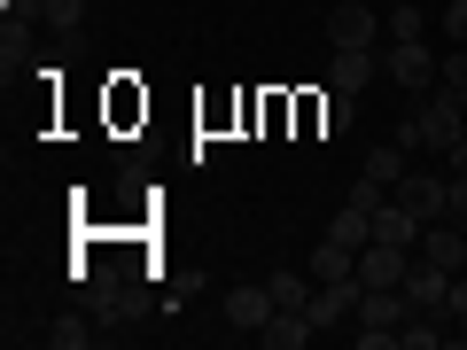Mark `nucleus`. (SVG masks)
Returning a JSON list of instances; mask_svg holds the SVG:
<instances>
[{"label": "nucleus", "mask_w": 467, "mask_h": 350, "mask_svg": "<svg viewBox=\"0 0 467 350\" xmlns=\"http://www.w3.org/2000/svg\"><path fill=\"white\" fill-rule=\"evenodd\" d=\"M389 39H429V8H389Z\"/></svg>", "instance_id": "nucleus-17"}, {"label": "nucleus", "mask_w": 467, "mask_h": 350, "mask_svg": "<svg viewBox=\"0 0 467 350\" xmlns=\"http://www.w3.org/2000/svg\"><path fill=\"white\" fill-rule=\"evenodd\" d=\"M420 257H436L444 273H460V265H467V233H460V218H451V226H444V218H429V226H420Z\"/></svg>", "instance_id": "nucleus-8"}, {"label": "nucleus", "mask_w": 467, "mask_h": 350, "mask_svg": "<svg viewBox=\"0 0 467 350\" xmlns=\"http://www.w3.org/2000/svg\"><path fill=\"white\" fill-rule=\"evenodd\" d=\"M358 180H374V187H398V180H405V140L389 133L382 149H367V171H358Z\"/></svg>", "instance_id": "nucleus-15"}, {"label": "nucleus", "mask_w": 467, "mask_h": 350, "mask_svg": "<svg viewBox=\"0 0 467 350\" xmlns=\"http://www.w3.org/2000/svg\"><path fill=\"white\" fill-rule=\"evenodd\" d=\"M312 281H358V250H350V242H335V233H319V250H312Z\"/></svg>", "instance_id": "nucleus-13"}, {"label": "nucleus", "mask_w": 467, "mask_h": 350, "mask_svg": "<svg viewBox=\"0 0 467 350\" xmlns=\"http://www.w3.org/2000/svg\"><path fill=\"white\" fill-rule=\"evenodd\" d=\"M257 335H265V350H304V343H312V319H304V312H273L265 319V327H257Z\"/></svg>", "instance_id": "nucleus-14"}, {"label": "nucleus", "mask_w": 467, "mask_h": 350, "mask_svg": "<svg viewBox=\"0 0 467 350\" xmlns=\"http://www.w3.org/2000/svg\"><path fill=\"white\" fill-rule=\"evenodd\" d=\"M444 32H451V47H467V0H444Z\"/></svg>", "instance_id": "nucleus-21"}, {"label": "nucleus", "mask_w": 467, "mask_h": 350, "mask_svg": "<svg viewBox=\"0 0 467 350\" xmlns=\"http://www.w3.org/2000/svg\"><path fill=\"white\" fill-rule=\"evenodd\" d=\"M436 86H451V94H467V47H451L444 63H436Z\"/></svg>", "instance_id": "nucleus-19"}, {"label": "nucleus", "mask_w": 467, "mask_h": 350, "mask_svg": "<svg viewBox=\"0 0 467 350\" xmlns=\"http://www.w3.org/2000/svg\"><path fill=\"white\" fill-rule=\"evenodd\" d=\"M444 288H451V273L436 265V257H413V273H405V296H413V312H444Z\"/></svg>", "instance_id": "nucleus-10"}, {"label": "nucleus", "mask_w": 467, "mask_h": 350, "mask_svg": "<svg viewBox=\"0 0 467 350\" xmlns=\"http://www.w3.org/2000/svg\"><path fill=\"white\" fill-rule=\"evenodd\" d=\"M273 312H281V304H273V288H257V281H250V288H226V327H250V335H257Z\"/></svg>", "instance_id": "nucleus-9"}, {"label": "nucleus", "mask_w": 467, "mask_h": 350, "mask_svg": "<svg viewBox=\"0 0 467 350\" xmlns=\"http://www.w3.org/2000/svg\"><path fill=\"white\" fill-rule=\"evenodd\" d=\"M374 78H382V55L374 47H335L327 55V86H343V94H367Z\"/></svg>", "instance_id": "nucleus-5"}, {"label": "nucleus", "mask_w": 467, "mask_h": 350, "mask_svg": "<svg viewBox=\"0 0 467 350\" xmlns=\"http://www.w3.org/2000/svg\"><path fill=\"white\" fill-rule=\"evenodd\" d=\"M47 343H55V350H86V343H94V327H86V319H55Z\"/></svg>", "instance_id": "nucleus-18"}, {"label": "nucleus", "mask_w": 467, "mask_h": 350, "mask_svg": "<svg viewBox=\"0 0 467 350\" xmlns=\"http://www.w3.org/2000/svg\"><path fill=\"white\" fill-rule=\"evenodd\" d=\"M444 319H467V281L451 273V288H444Z\"/></svg>", "instance_id": "nucleus-23"}, {"label": "nucleus", "mask_w": 467, "mask_h": 350, "mask_svg": "<svg viewBox=\"0 0 467 350\" xmlns=\"http://www.w3.org/2000/svg\"><path fill=\"white\" fill-rule=\"evenodd\" d=\"M78 16H86V0H47V24H55V32H70Z\"/></svg>", "instance_id": "nucleus-20"}, {"label": "nucleus", "mask_w": 467, "mask_h": 350, "mask_svg": "<svg viewBox=\"0 0 467 350\" xmlns=\"http://www.w3.org/2000/svg\"><path fill=\"white\" fill-rule=\"evenodd\" d=\"M327 47H374V8H358V0L327 8Z\"/></svg>", "instance_id": "nucleus-7"}, {"label": "nucleus", "mask_w": 467, "mask_h": 350, "mask_svg": "<svg viewBox=\"0 0 467 350\" xmlns=\"http://www.w3.org/2000/svg\"><path fill=\"white\" fill-rule=\"evenodd\" d=\"M444 187H451V180H436V171H405V180L389 187V195H398L405 211H413L420 226H429V218H444Z\"/></svg>", "instance_id": "nucleus-6"}, {"label": "nucleus", "mask_w": 467, "mask_h": 350, "mask_svg": "<svg viewBox=\"0 0 467 350\" xmlns=\"http://www.w3.org/2000/svg\"><path fill=\"white\" fill-rule=\"evenodd\" d=\"M327 233H335V242H350V250H367V242H374V202L343 195V202H335V218H327Z\"/></svg>", "instance_id": "nucleus-11"}, {"label": "nucleus", "mask_w": 467, "mask_h": 350, "mask_svg": "<svg viewBox=\"0 0 467 350\" xmlns=\"http://www.w3.org/2000/svg\"><path fill=\"white\" fill-rule=\"evenodd\" d=\"M265 288H273V304H281V312H304V304H312V288H319V281H312V273H288V265H281V273H273Z\"/></svg>", "instance_id": "nucleus-16"}, {"label": "nucleus", "mask_w": 467, "mask_h": 350, "mask_svg": "<svg viewBox=\"0 0 467 350\" xmlns=\"http://www.w3.org/2000/svg\"><path fill=\"white\" fill-rule=\"evenodd\" d=\"M405 319H413L405 288H358V350H398Z\"/></svg>", "instance_id": "nucleus-1"}, {"label": "nucleus", "mask_w": 467, "mask_h": 350, "mask_svg": "<svg viewBox=\"0 0 467 350\" xmlns=\"http://www.w3.org/2000/svg\"><path fill=\"white\" fill-rule=\"evenodd\" d=\"M444 218H467V171H451V187H444Z\"/></svg>", "instance_id": "nucleus-22"}, {"label": "nucleus", "mask_w": 467, "mask_h": 350, "mask_svg": "<svg viewBox=\"0 0 467 350\" xmlns=\"http://www.w3.org/2000/svg\"><path fill=\"white\" fill-rule=\"evenodd\" d=\"M413 117H420V140H436V149H451V140L467 133V94H451V86H429Z\"/></svg>", "instance_id": "nucleus-3"}, {"label": "nucleus", "mask_w": 467, "mask_h": 350, "mask_svg": "<svg viewBox=\"0 0 467 350\" xmlns=\"http://www.w3.org/2000/svg\"><path fill=\"white\" fill-rule=\"evenodd\" d=\"M444 156H451V171H467V133H460V140H451V149H444Z\"/></svg>", "instance_id": "nucleus-24"}, {"label": "nucleus", "mask_w": 467, "mask_h": 350, "mask_svg": "<svg viewBox=\"0 0 467 350\" xmlns=\"http://www.w3.org/2000/svg\"><path fill=\"white\" fill-rule=\"evenodd\" d=\"M405 273H413V250H389V242L358 250V288H405Z\"/></svg>", "instance_id": "nucleus-4"}, {"label": "nucleus", "mask_w": 467, "mask_h": 350, "mask_svg": "<svg viewBox=\"0 0 467 350\" xmlns=\"http://www.w3.org/2000/svg\"><path fill=\"white\" fill-rule=\"evenodd\" d=\"M374 242H389V250H420V218L405 211L398 195H389L382 211H374Z\"/></svg>", "instance_id": "nucleus-12"}, {"label": "nucleus", "mask_w": 467, "mask_h": 350, "mask_svg": "<svg viewBox=\"0 0 467 350\" xmlns=\"http://www.w3.org/2000/svg\"><path fill=\"white\" fill-rule=\"evenodd\" d=\"M436 63H444V55H436L429 39H389V47H382V78L405 86V94H429V86H436Z\"/></svg>", "instance_id": "nucleus-2"}]
</instances>
